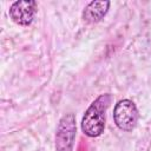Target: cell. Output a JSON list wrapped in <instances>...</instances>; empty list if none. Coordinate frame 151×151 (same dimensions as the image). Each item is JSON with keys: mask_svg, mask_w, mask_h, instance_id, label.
Instances as JSON below:
<instances>
[{"mask_svg": "<svg viewBox=\"0 0 151 151\" xmlns=\"http://www.w3.org/2000/svg\"><path fill=\"white\" fill-rule=\"evenodd\" d=\"M37 11L38 5L34 0H18L11 5L8 14L11 20L17 25L28 26L33 22Z\"/></svg>", "mask_w": 151, "mask_h": 151, "instance_id": "277c9868", "label": "cell"}, {"mask_svg": "<svg viewBox=\"0 0 151 151\" xmlns=\"http://www.w3.org/2000/svg\"><path fill=\"white\" fill-rule=\"evenodd\" d=\"M77 134L76 116L73 113L64 114L57 126L55 151H72Z\"/></svg>", "mask_w": 151, "mask_h": 151, "instance_id": "3957f363", "label": "cell"}, {"mask_svg": "<svg viewBox=\"0 0 151 151\" xmlns=\"http://www.w3.org/2000/svg\"><path fill=\"white\" fill-rule=\"evenodd\" d=\"M112 96L110 93H103L98 96L85 111L80 127L85 136L90 138L99 137L105 129L106 111L111 104Z\"/></svg>", "mask_w": 151, "mask_h": 151, "instance_id": "6da1fadb", "label": "cell"}, {"mask_svg": "<svg viewBox=\"0 0 151 151\" xmlns=\"http://www.w3.org/2000/svg\"><path fill=\"white\" fill-rule=\"evenodd\" d=\"M111 2L107 0L91 1L83 11V19L87 24H97L107 14Z\"/></svg>", "mask_w": 151, "mask_h": 151, "instance_id": "5b68a950", "label": "cell"}, {"mask_svg": "<svg viewBox=\"0 0 151 151\" xmlns=\"http://www.w3.org/2000/svg\"><path fill=\"white\" fill-rule=\"evenodd\" d=\"M138 118V109L131 99H120L114 105L113 120L119 130L124 132H131L136 127Z\"/></svg>", "mask_w": 151, "mask_h": 151, "instance_id": "7a4b0ae2", "label": "cell"}]
</instances>
